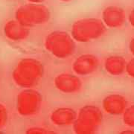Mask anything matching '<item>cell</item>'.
I'll return each mask as SVG.
<instances>
[{
	"label": "cell",
	"mask_w": 134,
	"mask_h": 134,
	"mask_svg": "<svg viewBox=\"0 0 134 134\" xmlns=\"http://www.w3.org/2000/svg\"><path fill=\"white\" fill-rule=\"evenodd\" d=\"M56 89L64 94H75L81 90L82 82L76 75L69 73L59 74L54 79Z\"/></svg>",
	"instance_id": "7"
},
{
	"label": "cell",
	"mask_w": 134,
	"mask_h": 134,
	"mask_svg": "<svg viewBox=\"0 0 134 134\" xmlns=\"http://www.w3.org/2000/svg\"><path fill=\"white\" fill-rule=\"evenodd\" d=\"M127 62L121 56H110L104 60V69L106 72L112 76H119L125 72Z\"/></svg>",
	"instance_id": "13"
},
{
	"label": "cell",
	"mask_w": 134,
	"mask_h": 134,
	"mask_svg": "<svg viewBox=\"0 0 134 134\" xmlns=\"http://www.w3.org/2000/svg\"><path fill=\"white\" fill-rule=\"evenodd\" d=\"M27 133L30 134H44V133H52L48 129L41 127H29V129L26 130Z\"/></svg>",
	"instance_id": "16"
},
{
	"label": "cell",
	"mask_w": 134,
	"mask_h": 134,
	"mask_svg": "<svg viewBox=\"0 0 134 134\" xmlns=\"http://www.w3.org/2000/svg\"><path fill=\"white\" fill-rule=\"evenodd\" d=\"M3 32L7 38L14 41L20 42L29 37L30 31L28 27L20 24L18 21L9 20L4 25Z\"/></svg>",
	"instance_id": "11"
},
{
	"label": "cell",
	"mask_w": 134,
	"mask_h": 134,
	"mask_svg": "<svg viewBox=\"0 0 134 134\" xmlns=\"http://www.w3.org/2000/svg\"><path fill=\"white\" fill-rule=\"evenodd\" d=\"M102 21L110 29H119L126 21V14L123 8L116 5L107 6L102 11Z\"/></svg>",
	"instance_id": "9"
},
{
	"label": "cell",
	"mask_w": 134,
	"mask_h": 134,
	"mask_svg": "<svg viewBox=\"0 0 134 134\" xmlns=\"http://www.w3.org/2000/svg\"><path fill=\"white\" fill-rule=\"evenodd\" d=\"M121 133H134V131H133V130H125V131H122Z\"/></svg>",
	"instance_id": "21"
},
{
	"label": "cell",
	"mask_w": 134,
	"mask_h": 134,
	"mask_svg": "<svg viewBox=\"0 0 134 134\" xmlns=\"http://www.w3.org/2000/svg\"><path fill=\"white\" fill-rule=\"evenodd\" d=\"M77 113L69 107H60L53 110L50 119L54 125L65 127L72 125L75 121Z\"/></svg>",
	"instance_id": "12"
},
{
	"label": "cell",
	"mask_w": 134,
	"mask_h": 134,
	"mask_svg": "<svg viewBox=\"0 0 134 134\" xmlns=\"http://www.w3.org/2000/svg\"><path fill=\"white\" fill-rule=\"evenodd\" d=\"M30 3H35V4H42L43 2L47 1V0H27Z\"/></svg>",
	"instance_id": "20"
},
{
	"label": "cell",
	"mask_w": 134,
	"mask_h": 134,
	"mask_svg": "<svg viewBox=\"0 0 134 134\" xmlns=\"http://www.w3.org/2000/svg\"><path fill=\"white\" fill-rule=\"evenodd\" d=\"M43 97L38 91L25 88L16 96V106L19 115L30 117L37 115L41 109Z\"/></svg>",
	"instance_id": "6"
},
{
	"label": "cell",
	"mask_w": 134,
	"mask_h": 134,
	"mask_svg": "<svg viewBox=\"0 0 134 134\" xmlns=\"http://www.w3.org/2000/svg\"><path fill=\"white\" fill-rule=\"evenodd\" d=\"M102 107L110 115H121L127 107V100L121 95L110 94L103 99Z\"/></svg>",
	"instance_id": "10"
},
{
	"label": "cell",
	"mask_w": 134,
	"mask_h": 134,
	"mask_svg": "<svg viewBox=\"0 0 134 134\" xmlns=\"http://www.w3.org/2000/svg\"><path fill=\"white\" fill-rule=\"evenodd\" d=\"M50 19V10L42 4L29 3L21 5L15 11V19L28 28L46 24Z\"/></svg>",
	"instance_id": "5"
},
{
	"label": "cell",
	"mask_w": 134,
	"mask_h": 134,
	"mask_svg": "<svg viewBox=\"0 0 134 134\" xmlns=\"http://www.w3.org/2000/svg\"><path fill=\"white\" fill-rule=\"evenodd\" d=\"M8 113L5 106L0 104V130L2 129L8 123Z\"/></svg>",
	"instance_id": "15"
},
{
	"label": "cell",
	"mask_w": 134,
	"mask_h": 134,
	"mask_svg": "<svg viewBox=\"0 0 134 134\" xmlns=\"http://www.w3.org/2000/svg\"><path fill=\"white\" fill-rule=\"evenodd\" d=\"M98 66L99 60L98 58L93 54H86L75 59L72 64V69L77 75L86 76L95 73Z\"/></svg>",
	"instance_id": "8"
},
{
	"label": "cell",
	"mask_w": 134,
	"mask_h": 134,
	"mask_svg": "<svg viewBox=\"0 0 134 134\" xmlns=\"http://www.w3.org/2000/svg\"><path fill=\"white\" fill-rule=\"evenodd\" d=\"M129 50L130 53L134 55V37L130 40L129 43Z\"/></svg>",
	"instance_id": "19"
},
{
	"label": "cell",
	"mask_w": 134,
	"mask_h": 134,
	"mask_svg": "<svg viewBox=\"0 0 134 134\" xmlns=\"http://www.w3.org/2000/svg\"><path fill=\"white\" fill-rule=\"evenodd\" d=\"M60 2H72L73 0H59Z\"/></svg>",
	"instance_id": "22"
},
{
	"label": "cell",
	"mask_w": 134,
	"mask_h": 134,
	"mask_svg": "<svg viewBox=\"0 0 134 134\" xmlns=\"http://www.w3.org/2000/svg\"><path fill=\"white\" fill-rule=\"evenodd\" d=\"M123 122L128 127H134V104L127 107L124 111Z\"/></svg>",
	"instance_id": "14"
},
{
	"label": "cell",
	"mask_w": 134,
	"mask_h": 134,
	"mask_svg": "<svg viewBox=\"0 0 134 134\" xmlns=\"http://www.w3.org/2000/svg\"><path fill=\"white\" fill-rule=\"evenodd\" d=\"M103 121V113L96 106L85 105L77 114L72 124L74 131L78 134L95 133Z\"/></svg>",
	"instance_id": "4"
},
{
	"label": "cell",
	"mask_w": 134,
	"mask_h": 134,
	"mask_svg": "<svg viewBox=\"0 0 134 134\" xmlns=\"http://www.w3.org/2000/svg\"><path fill=\"white\" fill-rule=\"evenodd\" d=\"M128 20H129L130 24L131 25V26L134 28V8L130 12L129 15H128Z\"/></svg>",
	"instance_id": "18"
},
{
	"label": "cell",
	"mask_w": 134,
	"mask_h": 134,
	"mask_svg": "<svg viewBox=\"0 0 134 134\" xmlns=\"http://www.w3.org/2000/svg\"><path fill=\"white\" fill-rule=\"evenodd\" d=\"M44 46L48 52L58 59L69 58L76 50V45L72 36L61 31L48 34L44 40Z\"/></svg>",
	"instance_id": "3"
},
{
	"label": "cell",
	"mask_w": 134,
	"mask_h": 134,
	"mask_svg": "<svg viewBox=\"0 0 134 134\" xmlns=\"http://www.w3.org/2000/svg\"><path fill=\"white\" fill-rule=\"evenodd\" d=\"M44 75V67L38 60L23 58L16 64L12 72V78L17 86L32 88L37 86Z\"/></svg>",
	"instance_id": "1"
},
{
	"label": "cell",
	"mask_w": 134,
	"mask_h": 134,
	"mask_svg": "<svg viewBox=\"0 0 134 134\" xmlns=\"http://www.w3.org/2000/svg\"><path fill=\"white\" fill-rule=\"evenodd\" d=\"M107 31L102 20L96 18L77 19L72 25L71 36L78 43H89L100 38Z\"/></svg>",
	"instance_id": "2"
},
{
	"label": "cell",
	"mask_w": 134,
	"mask_h": 134,
	"mask_svg": "<svg viewBox=\"0 0 134 134\" xmlns=\"http://www.w3.org/2000/svg\"><path fill=\"white\" fill-rule=\"evenodd\" d=\"M125 72L131 77L134 78V58L127 63L125 67Z\"/></svg>",
	"instance_id": "17"
}]
</instances>
